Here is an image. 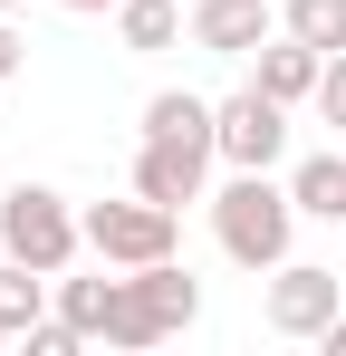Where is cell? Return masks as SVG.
Segmentation results:
<instances>
[{
  "mask_svg": "<svg viewBox=\"0 0 346 356\" xmlns=\"http://www.w3.org/2000/svg\"><path fill=\"white\" fill-rule=\"evenodd\" d=\"M192 39V19H183V0H115V49H135V58H164Z\"/></svg>",
  "mask_w": 346,
  "mask_h": 356,
  "instance_id": "cell-10",
  "label": "cell"
},
{
  "mask_svg": "<svg viewBox=\"0 0 346 356\" xmlns=\"http://www.w3.org/2000/svg\"><path fill=\"white\" fill-rule=\"evenodd\" d=\"M192 318H202V280H192L183 260H145V270H125V280H115L106 347L145 356V347H164V337H183Z\"/></svg>",
  "mask_w": 346,
  "mask_h": 356,
  "instance_id": "cell-2",
  "label": "cell"
},
{
  "mask_svg": "<svg viewBox=\"0 0 346 356\" xmlns=\"http://www.w3.org/2000/svg\"><path fill=\"white\" fill-rule=\"evenodd\" d=\"M279 29L327 49V58H346V0H279Z\"/></svg>",
  "mask_w": 346,
  "mask_h": 356,
  "instance_id": "cell-15",
  "label": "cell"
},
{
  "mask_svg": "<svg viewBox=\"0 0 346 356\" xmlns=\"http://www.w3.org/2000/svg\"><path fill=\"white\" fill-rule=\"evenodd\" d=\"M49 308H58V280H49V270H29V260H0V337H29Z\"/></svg>",
  "mask_w": 346,
  "mask_h": 356,
  "instance_id": "cell-11",
  "label": "cell"
},
{
  "mask_svg": "<svg viewBox=\"0 0 346 356\" xmlns=\"http://www.w3.org/2000/svg\"><path fill=\"white\" fill-rule=\"evenodd\" d=\"M58 318H67L87 347H106V318H115V280H106V260H97V280L58 270Z\"/></svg>",
  "mask_w": 346,
  "mask_h": 356,
  "instance_id": "cell-12",
  "label": "cell"
},
{
  "mask_svg": "<svg viewBox=\"0 0 346 356\" xmlns=\"http://www.w3.org/2000/svg\"><path fill=\"white\" fill-rule=\"evenodd\" d=\"M318 125H337L346 145V58H327V77H318Z\"/></svg>",
  "mask_w": 346,
  "mask_h": 356,
  "instance_id": "cell-16",
  "label": "cell"
},
{
  "mask_svg": "<svg viewBox=\"0 0 346 356\" xmlns=\"http://www.w3.org/2000/svg\"><path fill=\"white\" fill-rule=\"evenodd\" d=\"M173 241H183V212H173V202H145V193H125V202H87V250H97L106 270L173 260Z\"/></svg>",
  "mask_w": 346,
  "mask_h": 356,
  "instance_id": "cell-4",
  "label": "cell"
},
{
  "mask_svg": "<svg viewBox=\"0 0 346 356\" xmlns=\"http://www.w3.org/2000/svg\"><path fill=\"white\" fill-rule=\"evenodd\" d=\"M19 67H29V39H19V29H10V10H0V87H10Z\"/></svg>",
  "mask_w": 346,
  "mask_h": 356,
  "instance_id": "cell-17",
  "label": "cell"
},
{
  "mask_svg": "<svg viewBox=\"0 0 346 356\" xmlns=\"http://www.w3.org/2000/svg\"><path fill=\"white\" fill-rule=\"evenodd\" d=\"M260 318H270V337H327V318H337V270H318V260H279Z\"/></svg>",
  "mask_w": 346,
  "mask_h": 356,
  "instance_id": "cell-6",
  "label": "cell"
},
{
  "mask_svg": "<svg viewBox=\"0 0 346 356\" xmlns=\"http://www.w3.org/2000/svg\"><path fill=\"white\" fill-rule=\"evenodd\" d=\"M77 250H87V212L49 193V183H10L0 193V260H29V270H77Z\"/></svg>",
  "mask_w": 346,
  "mask_h": 356,
  "instance_id": "cell-3",
  "label": "cell"
},
{
  "mask_svg": "<svg viewBox=\"0 0 346 356\" xmlns=\"http://www.w3.org/2000/svg\"><path fill=\"white\" fill-rule=\"evenodd\" d=\"M318 77H327V49H308V39H270V49H250V87L260 97H279V106H318Z\"/></svg>",
  "mask_w": 346,
  "mask_h": 356,
  "instance_id": "cell-9",
  "label": "cell"
},
{
  "mask_svg": "<svg viewBox=\"0 0 346 356\" xmlns=\"http://www.w3.org/2000/svg\"><path fill=\"white\" fill-rule=\"evenodd\" d=\"M279 39V0H192V49L212 58H250Z\"/></svg>",
  "mask_w": 346,
  "mask_h": 356,
  "instance_id": "cell-8",
  "label": "cell"
},
{
  "mask_svg": "<svg viewBox=\"0 0 346 356\" xmlns=\"http://www.w3.org/2000/svg\"><path fill=\"white\" fill-rule=\"evenodd\" d=\"M318 347H327V356H346V308L327 318V337H318Z\"/></svg>",
  "mask_w": 346,
  "mask_h": 356,
  "instance_id": "cell-18",
  "label": "cell"
},
{
  "mask_svg": "<svg viewBox=\"0 0 346 356\" xmlns=\"http://www.w3.org/2000/svg\"><path fill=\"white\" fill-rule=\"evenodd\" d=\"M145 135H173V145H212V97H183V87L145 97ZM212 154H222V145H212Z\"/></svg>",
  "mask_w": 346,
  "mask_h": 356,
  "instance_id": "cell-14",
  "label": "cell"
},
{
  "mask_svg": "<svg viewBox=\"0 0 346 356\" xmlns=\"http://www.w3.org/2000/svg\"><path fill=\"white\" fill-rule=\"evenodd\" d=\"M0 10H19V0H0Z\"/></svg>",
  "mask_w": 346,
  "mask_h": 356,
  "instance_id": "cell-20",
  "label": "cell"
},
{
  "mask_svg": "<svg viewBox=\"0 0 346 356\" xmlns=\"http://www.w3.org/2000/svg\"><path fill=\"white\" fill-rule=\"evenodd\" d=\"M212 145H222L231 174H270V164L288 154V106L260 97V87H231L222 106H212Z\"/></svg>",
  "mask_w": 346,
  "mask_h": 356,
  "instance_id": "cell-5",
  "label": "cell"
},
{
  "mask_svg": "<svg viewBox=\"0 0 346 356\" xmlns=\"http://www.w3.org/2000/svg\"><path fill=\"white\" fill-rule=\"evenodd\" d=\"M288 193H298V212H308V222H346V145L308 154V164L288 174Z\"/></svg>",
  "mask_w": 346,
  "mask_h": 356,
  "instance_id": "cell-13",
  "label": "cell"
},
{
  "mask_svg": "<svg viewBox=\"0 0 346 356\" xmlns=\"http://www.w3.org/2000/svg\"><path fill=\"white\" fill-rule=\"evenodd\" d=\"M58 10H77V19H97V10H115V0H58Z\"/></svg>",
  "mask_w": 346,
  "mask_h": 356,
  "instance_id": "cell-19",
  "label": "cell"
},
{
  "mask_svg": "<svg viewBox=\"0 0 346 356\" xmlns=\"http://www.w3.org/2000/svg\"><path fill=\"white\" fill-rule=\"evenodd\" d=\"M212 164H222L212 145L145 135V145H135V193H145V202H173V212H183V202H212Z\"/></svg>",
  "mask_w": 346,
  "mask_h": 356,
  "instance_id": "cell-7",
  "label": "cell"
},
{
  "mask_svg": "<svg viewBox=\"0 0 346 356\" xmlns=\"http://www.w3.org/2000/svg\"><path fill=\"white\" fill-rule=\"evenodd\" d=\"M298 222H308V212H298V193L270 183V174H231L222 193H212V241H222L231 270H260V280H270L279 260H298V250H288Z\"/></svg>",
  "mask_w": 346,
  "mask_h": 356,
  "instance_id": "cell-1",
  "label": "cell"
}]
</instances>
